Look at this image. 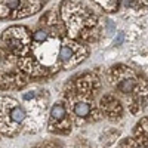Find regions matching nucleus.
<instances>
[{
  "mask_svg": "<svg viewBox=\"0 0 148 148\" xmlns=\"http://www.w3.org/2000/svg\"><path fill=\"white\" fill-rule=\"evenodd\" d=\"M61 16L70 39L93 42L99 34L98 18L89 8L77 0H64L61 5Z\"/></svg>",
  "mask_w": 148,
  "mask_h": 148,
  "instance_id": "f257e3e1",
  "label": "nucleus"
},
{
  "mask_svg": "<svg viewBox=\"0 0 148 148\" xmlns=\"http://www.w3.org/2000/svg\"><path fill=\"white\" fill-rule=\"evenodd\" d=\"M27 121V111L16 99L0 96V132L6 136H15Z\"/></svg>",
  "mask_w": 148,
  "mask_h": 148,
  "instance_id": "f03ea898",
  "label": "nucleus"
},
{
  "mask_svg": "<svg viewBox=\"0 0 148 148\" xmlns=\"http://www.w3.org/2000/svg\"><path fill=\"white\" fill-rule=\"evenodd\" d=\"M2 43L6 51L12 55H15L16 58L25 56L31 52V45H33L31 33L27 27L12 25L3 31Z\"/></svg>",
  "mask_w": 148,
  "mask_h": 148,
  "instance_id": "7ed1b4c3",
  "label": "nucleus"
},
{
  "mask_svg": "<svg viewBox=\"0 0 148 148\" xmlns=\"http://www.w3.org/2000/svg\"><path fill=\"white\" fill-rule=\"evenodd\" d=\"M86 56H88V47L84 45H80L79 42L70 39V37L68 39L64 37L61 40L59 52H58V61L61 68L70 70L76 67L77 64H80L82 61H84Z\"/></svg>",
  "mask_w": 148,
  "mask_h": 148,
  "instance_id": "20e7f679",
  "label": "nucleus"
},
{
  "mask_svg": "<svg viewBox=\"0 0 148 148\" xmlns=\"http://www.w3.org/2000/svg\"><path fill=\"white\" fill-rule=\"evenodd\" d=\"M111 83L114 84V88L123 93V95H130V93H139L141 84L145 82H141L139 77L135 74L130 68L117 65L111 68Z\"/></svg>",
  "mask_w": 148,
  "mask_h": 148,
  "instance_id": "39448f33",
  "label": "nucleus"
},
{
  "mask_svg": "<svg viewBox=\"0 0 148 148\" xmlns=\"http://www.w3.org/2000/svg\"><path fill=\"white\" fill-rule=\"evenodd\" d=\"M47 126H49V130L53 132V133H68L71 130L68 111H67V107L62 102H56V104L52 105Z\"/></svg>",
  "mask_w": 148,
  "mask_h": 148,
  "instance_id": "423d86ee",
  "label": "nucleus"
},
{
  "mask_svg": "<svg viewBox=\"0 0 148 148\" xmlns=\"http://www.w3.org/2000/svg\"><path fill=\"white\" fill-rule=\"evenodd\" d=\"M67 96H70V99H71V111H73V114L76 116L77 119L88 120V119H92V116H98L95 113V110H93V105H92L90 99H89L90 95L76 92V95L67 93Z\"/></svg>",
  "mask_w": 148,
  "mask_h": 148,
  "instance_id": "0eeeda50",
  "label": "nucleus"
},
{
  "mask_svg": "<svg viewBox=\"0 0 148 148\" xmlns=\"http://www.w3.org/2000/svg\"><path fill=\"white\" fill-rule=\"evenodd\" d=\"M46 3V0H21V6L16 10V14L14 15V19L25 18L30 16L36 12H39Z\"/></svg>",
  "mask_w": 148,
  "mask_h": 148,
  "instance_id": "6e6552de",
  "label": "nucleus"
},
{
  "mask_svg": "<svg viewBox=\"0 0 148 148\" xmlns=\"http://www.w3.org/2000/svg\"><path fill=\"white\" fill-rule=\"evenodd\" d=\"M101 110L104 114H107L110 117H119L123 111L119 99H116L113 95H105L101 99Z\"/></svg>",
  "mask_w": 148,
  "mask_h": 148,
  "instance_id": "1a4fd4ad",
  "label": "nucleus"
},
{
  "mask_svg": "<svg viewBox=\"0 0 148 148\" xmlns=\"http://www.w3.org/2000/svg\"><path fill=\"white\" fill-rule=\"evenodd\" d=\"M21 6V0H0V18H14Z\"/></svg>",
  "mask_w": 148,
  "mask_h": 148,
  "instance_id": "9d476101",
  "label": "nucleus"
},
{
  "mask_svg": "<svg viewBox=\"0 0 148 148\" xmlns=\"http://www.w3.org/2000/svg\"><path fill=\"white\" fill-rule=\"evenodd\" d=\"M93 2H95L96 5H99V6H101L104 10H107V12H114V10L119 9L121 0H93Z\"/></svg>",
  "mask_w": 148,
  "mask_h": 148,
  "instance_id": "9b49d317",
  "label": "nucleus"
},
{
  "mask_svg": "<svg viewBox=\"0 0 148 148\" xmlns=\"http://www.w3.org/2000/svg\"><path fill=\"white\" fill-rule=\"evenodd\" d=\"M136 135H141L142 138H148V119H142L141 123L136 125Z\"/></svg>",
  "mask_w": 148,
  "mask_h": 148,
  "instance_id": "f8f14e48",
  "label": "nucleus"
},
{
  "mask_svg": "<svg viewBox=\"0 0 148 148\" xmlns=\"http://www.w3.org/2000/svg\"><path fill=\"white\" fill-rule=\"evenodd\" d=\"M8 51H6V49H3V47H0V64H2L3 62V61H5V58L8 56Z\"/></svg>",
  "mask_w": 148,
  "mask_h": 148,
  "instance_id": "ddd939ff",
  "label": "nucleus"
},
{
  "mask_svg": "<svg viewBox=\"0 0 148 148\" xmlns=\"http://www.w3.org/2000/svg\"><path fill=\"white\" fill-rule=\"evenodd\" d=\"M121 40H123V33H119V37L116 39V45H120Z\"/></svg>",
  "mask_w": 148,
  "mask_h": 148,
  "instance_id": "4468645a",
  "label": "nucleus"
},
{
  "mask_svg": "<svg viewBox=\"0 0 148 148\" xmlns=\"http://www.w3.org/2000/svg\"><path fill=\"white\" fill-rule=\"evenodd\" d=\"M135 2H138V3H142V5H148V0H135Z\"/></svg>",
  "mask_w": 148,
  "mask_h": 148,
  "instance_id": "2eb2a0df",
  "label": "nucleus"
},
{
  "mask_svg": "<svg viewBox=\"0 0 148 148\" xmlns=\"http://www.w3.org/2000/svg\"><path fill=\"white\" fill-rule=\"evenodd\" d=\"M136 148H147V147H144V145H138Z\"/></svg>",
  "mask_w": 148,
  "mask_h": 148,
  "instance_id": "dca6fc26",
  "label": "nucleus"
}]
</instances>
